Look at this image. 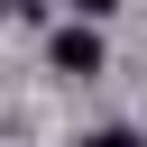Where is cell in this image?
Wrapping results in <instances>:
<instances>
[{"instance_id": "1", "label": "cell", "mask_w": 147, "mask_h": 147, "mask_svg": "<svg viewBox=\"0 0 147 147\" xmlns=\"http://www.w3.org/2000/svg\"><path fill=\"white\" fill-rule=\"evenodd\" d=\"M55 74H101V37L92 28H55Z\"/></svg>"}, {"instance_id": "2", "label": "cell", "mask_w": 147, "mask_h": 147, "mask_svg": "<svg viewBox=\"0 0 147 147\" xmlns=\"http://www.w3.org/2000/svg\"><path fill=\"white\" fill-rule=\"evenodd\" d=\"M83 147H138V138H129V129H92Z\"/></svg>"}, {"instance_id": "3", "label": "cell", "mask_w": 147, "mask_h": 147, "mask_svg": "<svg viewBox=\"0 0 147 147\" xmlns=\"http://www.w3.org/2000/svg\"><path fill=\"white\" fill-rule=\"evenodd\" d=\"M74 9H83V18H110V9H119V0H74Z\"/></svg>"}, {"instance_id": "4", "label": "cell", "mask_w": 147, "mask_h": 147, "mask_svg": "<svg viewBox=\"0 0 147 147\" xmlns=\"http://www.w3.org/2000/svg\"><path fill=\"white\" fill-rule=\"evenodd\" d=\"M0 9H9V0H0Z\"/></svg>"}]
</instances>
